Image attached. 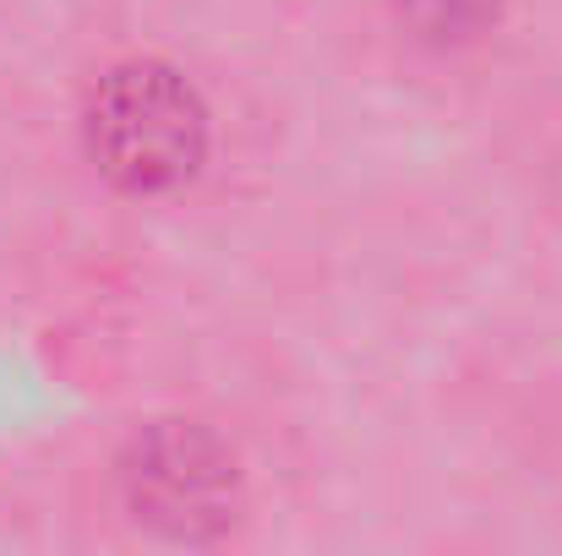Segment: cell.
<instances>
[{
	"mask_svg": "<svg viewBox=\"0 0 562 556\" xmlns=\"http://www.w3.org/2000/svg\"><path fill=\"white\" fill-rule=\"evenodd\" d=\"M82 143L104 181L126 196H176L207 164V104L170 60H115L82 104Z\"/></svg>",
	"mask_w": 562,
	"mask_h": 556,
	"instance_id": "cell-1",
	"label": "cell"
},
{
	"mask_svg": "<svg viewBox=\"0 0 562 556\" xmlns=\"http://www.w3.org/2000/svg\"><path fill=\"white\" fill-rule=\"evenodd\" d=\"M115 491L126 519L170 546H213L246 519V475L235 447L187 415L148 420L126 436Z\"/></svg>",
	"mask_w": 562,
	"mask_h": 556,
	"instance_id": "cell-2",
	"label": "cell"
},
{
	"mask_svg": "<svg viewBox=\"0 0 562 556\" xmlns=\"http://www.w3.org/2000/svg\"><path fill=\"white\" fill-rule=\"evenodd\" d=\"M508 0H387L393 27L431 55H453L481 44L497 22H503Z\"/></svg>",
	"mask_w": 562,
	"mask_h": 556,
	"instance_id": "cell-3",
	"label": "cell"
}]
</instances>
